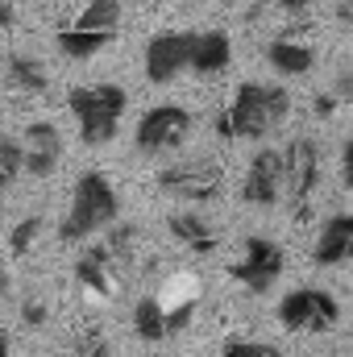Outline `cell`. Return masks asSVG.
<instances>
[{"label":"cell","mask_w":353,"mask_h":357,"mask_svg":"<svg viewBox=\"0 0 353 357\" xmlns=\"http://www.w3.org/2000/svg\"><path fill=\"white\" fill-rule=\"evenodd\" d=\"M283 266L287 262H283V245L278 241H270V237H246L241 258L229 262V278H237L250 295H266L278 282Z\"/></svg>","instance_id":"cell-6"},{"label":"cell","mask_w":353,"mask_h":357,"mask_svg":"<svg viewBox=\"0 0 353 357\" xmlns=\"http://www.w3.org/2000/svg\"><path fill=\"white\" fill-rule=\"evenodd\" d=\"M133 328H137V337H142V341H150V345L167 341V337H171L167 303H163L158 295H142V299L133 303Z\"/></svg>","instance_id":"cell-18"},{"label":"cell","mask_w":353,"mask_h":357,"mask_svg":"<svg viewBox=\"0 0 353 357\" xmlns=\"http://www.w3.org/2000/svg\"><path fill=\"white\" fill-rule=\"evenodd\" d=\"M337 96L353 100V59H350V67H345V75H341V84H337Z\"/></svg>","instance_id":"cell-29"},{"label":"cell","mask_w":353,"mask_h":357,"mask_svg":"<svg viewBox=\"0 0 353 357\" xmlns=\"http://www.w3.org/2000/svg\"><path fill=\"white\" fill-rule=\"evenodd\" d=\"M287 116H291V91L283 84L246 79L241 88L233 91V100L220 108L216 133L225 142H262L274 129H283Z\"/></svg>","instance_id":"cell-1"},{"label":"cell","mask_w":353,"mask_h":357,"mask_svg":"<svg viewBox=\"0 0 353 357\" xmlns=\"http://www.w3.org/2000/svg\"><path fill=\"white\" fill-rule=\"evenodd\" d=\"M158 187L187 204H208L225 191V175L216 162H175L158 171Z\"/></svg>","instance_id":"cell-8"},{"label":"cell","mask_w":353,"mask_h":357,"mask_svg":"<svg viewBox=\"0 0 353 357\" xmlns=\"http://www.w3.org/2000/svg\"><path fill=\"white\" fill-rule=\"evenodd\" d=\"M353 250V212H337L320 225L316 233V245H312V262L316 266H337L345 262Z\"/></svg>","instance_id":"cell-13"},{"label":"cell","mask_w":353,"mask_h":357,"mask_svg":"<svg viewBox=\"0 0 353 357\" xmlns=\"http://www.w3.org/2000/svg\"><path fill=\"white\" fill-rule=\"evenodd\" d=\"M46 316H50V312H46V303H38V299L21 303V320H25L29 328H42V324H46Z\"/></svg>","instance_id":"cell-25"},{"label":"cell","mask_w":353,"mask_h":357,"mask_svg":"<svg viewBox=\"0 0 353 357\" xmlns=\"http://www.w3.org/2000/svg\"><path fill=\"white\" fill-rule=\"evenodd\" d=\"M167 229H171V237H175L179 245L191 250V254H212L216 250V229L204 216H195V212H175L167 220Z\"/></svg>","instance_id":"cell-17"},{"label":"cell","mask_w":353,"mask_h":357,"mask_svg":"<svg viewBox=\"0 0 353 357\" xmlns=\"http://www.w3.org/2000/svg\"><path fill=\"white\" fill-rule=\"evenodd\" d=\"M191 63V33L187 29H163L146 42V79L154 88L175 84Z\"/></svg>","instance_id":"cell-9"},{"label":"cell","mask_w":353,"mask_h":357,"mask_svg":"<svg viewBox=\"0 0 353 357\" xmlns=\"http://www.w3.org/2000/svg\"><path fill=\"white\" fill-rule=\"evenodd\" d=\"M117 42V29H80V25H67V29H59V38H54V46L67 54V59H75V63H84V59H96L104 46H112Z\"/></svg>","instance_id":"cell-16"},{"label":"cell","mask_w":353,"mask_h":357,"mask_svg":"<svg viewBox=\"0 0 353 357\" xmlns=\"http://www.w3.org/2000/svg\"><path fill=\"white\" fill-rule=\"evenodd\" d=\"M191 133V112L183 104H154L137 121V150L142 154H171Z\"/></svg>","instance_id":"cell-7"},{"label":"cell","mask_w":353,"mask_h":357,"mask_svg":"<svg viewBox=\"0 0 353 357\" xmlns=\"http://www.w3.org/2000/svg\"><path fill=\"white\" fill-rule=\"evenodd\" d=\"M4 79L17 91H25V96H42V91L50 88V75H46V67H42L33 54H8Z\"/></svg>","instance_id":"cell-19"},{"label":"cell","mask_w":353,"mask_h":357,"mask_svg":"<svg viewBox=\"0 0 353 357\" xmlns=\"http://www.w3.org/2000/svg\"><path fill=\"white\" fill-rule=\"evenodd\" d=\"M67 108L75 112V125H80V142L100 150L117 137L121 129V116L129 108V96L121 84H91V88H71L67 96Z\"/></svg>","instance_id":"cell-3"},{"label":"cell","mask_w":353,"mask_h":357,"mask_svg":"<svg viewBox=\"0 0 353 357\" xmlns=\"http://www.w3.org/2000/svg\"><path fill=\"white\" fill-rule=\"evenodd\" d=\"M38 233H42V216H25V220H17V229H13V237H8V250H13L17 258L29 254L33 241H38Z\"/></svg>","instance_id":"cell-23"},{"label":"cell","mask_w":353,"mask_h":357,"mask_svg":"<svg viewBox=\"0 0 353 357\" xmlns=\"http://www.w3.org/2000/svg\"><path fill=\"white\" fill-rule=\"evenodd\" d=\"M266 63H270V71H278L287 79H299V75H308L316 67V50L308 42H299V38H274L266 46Z\"/></svg>","instance_id":"cell-15"},{"label":"cell","mask_w":353,"mask_h":357,"mask_svg":"<svg viewBox=\"0 0 353 357\" xmlns=\"http://www.w3.org/2000/svg\"><path fill=\"white\" fill-rule=\"evenodd\" d=\"M13 354V341H8V328L0 324V357H8Z\"/></svg>","instance_id":"cell-32"},{"label":"cell","mask_w":353,"mask_h":357,"mask_svg":"<svg viewBox=\"0 0 353 357\" xmlns=\"http://www.w3.org/2000/svg\"><path fill=\"white\" fill-rule=\"evenodd\" d=\"M117 258L108 254V245L100 241V245H91L88 254L75 262V278L88 287L96 299H112V291H117Z\"/></svg>","instance_id":"cell-14"},{"label":"cell","mask_w":353,"mask_h":357,"mask_svg":"<svg viewBox=\"0 0 353 357\" xmlns=\"http://www.w3.org/2000/svg\"><path fill=\"white\" fill-rule=\"evenodd\" d=\"M312 108H316V116H333L337 112V96H316Z\"/></svg>","instance_id":"cell-28"},{"label":"cell","mask_w":353,"mask_h":357,"mask_svg":"<svg viewBox=\"0 0 353 357\" xmlns=\"http://www.w3.org/2000/svg\"><path fill=\"white\" fill-rule=\"evenodd\" d=\"M341 320V303L324 287H295L278 299V324L287 333H333Z\"/></svg>","instance_id":"cell-4"},{"label":"cell","mask_w":353,"mask_h":357,"mask_svg":"<svg viewBox=\"0 0 353 357\" xmlns=\"http://www.w3.org/2000/svg\"><path fill=\"white\" fill-rule=\"evenodd\" d=\"M350 258H353V250H350Z\"/></svg>","instance_id":"cell-37"},{"label":"cell","mask_w":353,"mask_h":357,"mask_svg":"<svg viewBox=\"0 0 353 357\" xmlns=\"http://www.w3.org/2000/svg\"><path fill=\"white\" fill-rule=\"evenodd\" d=\"M337 13H341V21H350V25H353V0H341V8H337Z\"/></svg>","instance_id":"cell-33"},{"label":"cell","mask_w":353,"mask_h":357,"mask_svg":"<svg viewBox=\"0 0 353 357\" xmlns=\"http://www.w3.org/2000/svg\"><path fill=\"white\" fill-rule=\"evenodd\" d=\"M8 187H13V178H8L4 171H0V191H8Z\"/></svg>","instance_id":"cell-35"},{"label":"cell","mask_w":353,"mask_h":357,"mask_svg":"<svg viewBox=\"0 0 353 357\" xmlns=\"http://www.w3.org/2000/svg\"><path fill=\"white\" fill-rule=\"evenodd\" d=\"M283 171H287L283 195H291L295 216H308V199L316 195L320 175H324V158H320L316 137H291L283 150Z\"/></svg>","instance_id":"cell-5"},{"label":"cell","mask_w":353,"mask_h":357,"mask_svg":"<svg viewBox=\"0 0 353 357\" xmlns=\"http://www.w3.org/2000/svg\"><path fill=\"white\" fill-rule=\"evenodd\" d=\"M104 233H108L104 245H108V254L117 258V266H129V262H133V250H137V229L117 220V225H108Z\"/></svg>","instance_id":"cell-21"},{"label":"cell","mask_w":353,"mask_h":357,"mask_svg":"<svg viewBox=\"0 0 353 357\" xmlns=\"http://www.w3.org/2000/svg\"><path fill=\"white\" fill-rule=\"evenodd\" d=\"M25 175L46 178L59 171V158H63V133L50 125V121H29L25 125Z\"/></svg>","instance_id":"cell-11"},{"label":"cell","mask_w":353,"mask_h":357,"mask_svg":"<svg viewBox=\"0 0 353 357\" xmlns=\"http://www.w3.org/2000/svg\"><path fill=\"white\" fill-rule=\"evenodd\" d=\"M121 220V199H117V187L112 178L100 175V171H84L71 187V208L59 225V241L63 245H80L96 237L100 229L117 225Z\"/></svg>","instance_id":"cell-2"},{"label":"cell","mask_w":353,"mask_h":357,"mask_svg":"<svg viewBox=\"0 0 353 357\" xmlns=\"http://www.w3.org/2000/svg\"><path fill=\"white\" fill-rule=\"evenodd\" d=\"M233 63V38L225 29H204V33H191V63L187 71L191 75H220L225 67Z\"/></svg>","instance_id":"cell-12"},{"label":"cell","mask_w":353,"mask_h":357,"mask_svg":"<svg viewBox=\"0 0 353 357\" xmlns=\"http://www.w3.org/2000/svg\"><path fill=\"white\" fill-rule=\"evenodd\" d=\"M278 8L283 13H303V8H312V0H278Z\"/></svg>","instance_id":"cell-31"},{"label":"cell","mask_w":353,"mask_h":357,"mask_svg":"<svg viewBox=\"0 0 353 357\" xmlns=\"http://www.w3.org/2000/svg\"><path fill=\"white\" fill-rule=\"evenodd\" d=\"M220 357H283V349H274L266 341H225Z\"/></svg>","instance_id":"cell-24"},{"label":"cell","mask_w":353,"mask_h":357,"mask_svg":"<svg viewBox=\"0 0 353 357\" xmlns=\"http://www.w3.org/2000/svg\"><path fill=\"white\" fill-rule=\"evenodd\" d=\"M150 357H167V354H150Z\"/></svg>","instance_id":"cell-36"},{"label":"cell","mask_w":353,"mask_h":357,"mask_svg":"<svg viewBox=\"0 0 353 357\" xmlns=\"http://www.w3.org/2000/svg\"><path fill=\"white\" fill-rule=\"evenodd\" d=\"M13 17H17V13H13V0H0V29H8Z\"/></svg>","instance_id":"cell-30"},{"label":"cell","mask_w":353,"mask_h":357,"mask_svg":"<svg viewBox=\"0 0 353 357\" xmlns=\"http://www.w3.org/2000/svg\"><path fill=\"white\" fill-rule=\"evenodd\" d=\"M84 357H112V349H108L100 337H88V341H84Z\"/></svg>","instance_id":"cell-27"},{"label":"cell","mask_w":353,"mask_h":357,"mask_svg":"<svg viewBox=\"0 0 353 357\" xmlns=\"http://www.w3.org/2000/svg\"><path fill=\"white\" fill-rule=\"evenodd\" d=\"M283 183H287V171H283V150H258L246 167V178H241V199L250 208H274L283 199Z\"/></svg>","instance_id":"cell-10"},{"label":"cell","mask_w":353,"mask_h":357,"mask_svg":"<svg viewBox=\"0 0 353 357\" xmlns=\"http://www.w3.org/2000/svg\"><path fill=\"white\" fill-rule=\"evenodd\" d=\"M341 178H345V187H353V137L341 146Z\"/></svg>","instance_id":"cell-26"},{"label":"cell","mask_w":353,"mask_h":357,"mask_svg":"<svg viewBox=\"0 0 353 357\" xmlns=\"http://www.w3.org/2000/svg\"><path fill=\"white\" fill-rule=\"evenodd\" d=\"M80 29H117L121 25V0H88L75 17Z\"/></svg>","instance_id":"cell-20"},{"label":"cell","mask_w":353,"mask_h":357,"mask_svg":"<svg viewBox=\"0 0 353 357\" xmlns=\"http://www.w3.org/2000/svg\"><path fill=\"white\" fill-rule=\"evenodd\" d=\"M0 171L17 183V175H25V146H21V137H0Z\"/></svg>","instance_id":"cell-22"},{"label":"cell","mask_w":353,"mask_h":357,"mask_svg":"<svg viewBox=\"0 0 353 357\" xmlns=\"http://www.w3.org/2000/svg\"><path fill=\"white\" fill-rule=\"evenodd\" d=\"M4 295H8V270L0 266V299H4Z\"/></svg>","instance_id":"cell-34"}]
</instances>
